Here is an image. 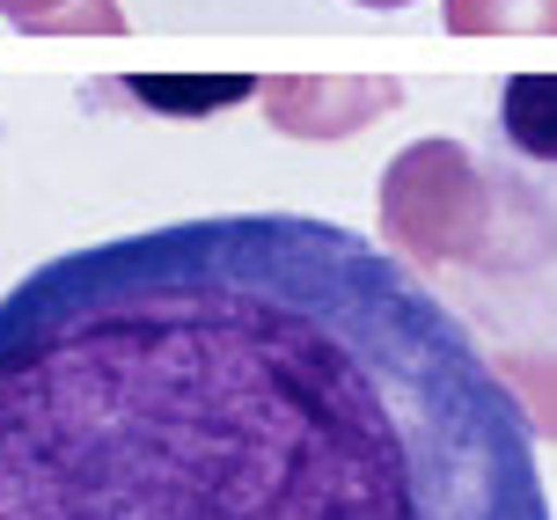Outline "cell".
<instances>
[{
    "label": "cell",
    "instance_id": "cell-1",
    "mask_svg": "<svg viewBox=\"0 0 557 520\" xmlns=\"http://www.w3.org/2000/svg\"><path fill=\"white\" fill-rule=\"evenodd\" d=\"M0 520H550L470 323L315 213H206L0 301Z\"/></svg>",
    "mask_w": 557,
    "mask_h": 520
},
{
    "label": "cell",
    "instance_id": "cell-5",
    "mask_svg": "<svg viewBox=\"0 0 557 520\" xmlns=\"http://www.w3.org/2000/svg\"><path fill=\"white\" fill-rule=\"evenodd\" d=\"M550 15L557 23V0H455V15H462V23H476V15Z\"/></svg>",
    "mask_w": 557,
    "mask_h": 520
},
{
    "label": "cell",
    "instance_id": "cell-3",
    "mask_svg": "<svg viewBox=\"0 0 557 520\" xmlns=\"http://www.w3.org/2000/svg\"><path fill=\"white\" fill-rule=\"evenodd\" d=\"M499 133L529 162L557 169V74H513L499 88Z\"/></svg>",
    "mask_w": 557,
    "mask_h": 520
},
{
    "label": "cell",
    "instance_id": "cell-2",
    "mask_svg": "<svg viewBox=\"0 0 557 520\" xmlns=\"http://www.w3.org/2000/svg\"><path fill=\"white\" fill-rule=\"evenodd\" d=\"M117 88L154 117H213V110L250 103L264 82L257 74H125Z\"/></svg>",
    "mask_w": 557,
    "mask_h": 520
},
{
    "label": "cell",
    "instance_id": "cell-4",
    "mask_svg": "<svg viewBox=\"0 0 557 520\" xmlns=\"http://www.w3.org/2000/svg\"><path fill=\"white\" fill-rule=\"evenodd\" d=\"M23 29H117L111 0H0Z\"/></svg>",
    "mask_w": 557,
    "mask_h": 520
}]
</instances>
